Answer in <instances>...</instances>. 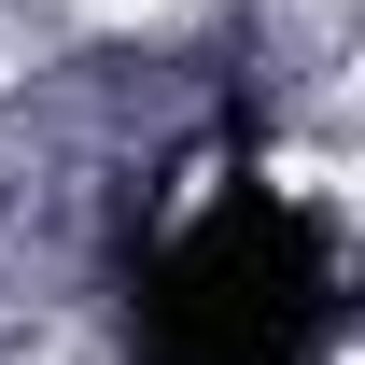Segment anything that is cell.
<instances>
[{
	"label": "cell",
	"instance_id": "obj_1",
	"mask_svg": "<svg viewBox=\"0 0 365 365\" xmlns=\"http://www.w3.org/2000/svg\"><path fill=\"white\" fill-rule=\"evenodd\" d=\"M323 323H337V239L281 182H225L140 267V365H309Z\"/></svg>",
	"mask_w": 365,
	"mask_h": 365
}]
</instances>
